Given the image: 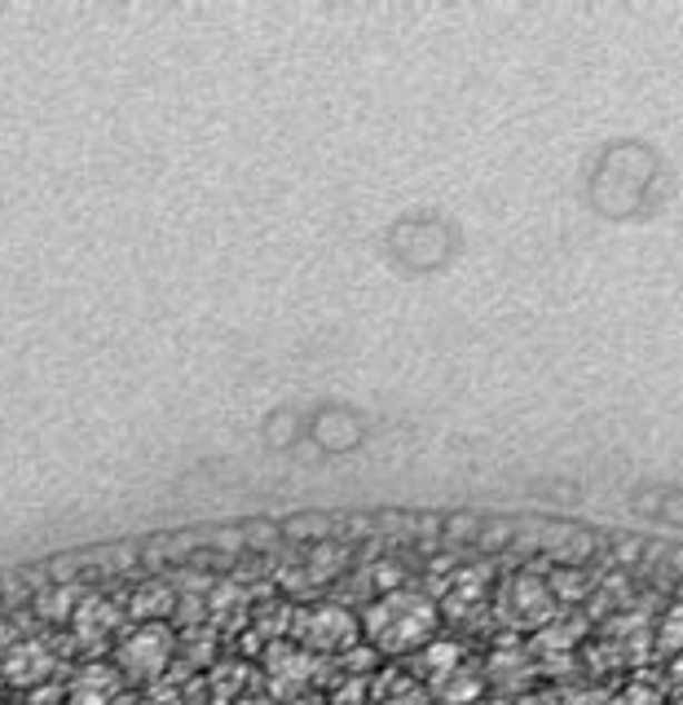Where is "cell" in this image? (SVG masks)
Masks as SVG:
<instances>
[{"label": "cell", "mask_w": 683, "mask_h": 705, "mask_svg": "<svg viewBox=\"0 0 683 705\" xmlns=\"http://www.w3.org/2000/svg\"><path fill=\"white\" fill-rule=\"evenodd\" d=\"M362 630L370 635V644H375L379 653H410V648L433 644L437 608H433V599L419 595V590H388V595H379V599L366 608Z\"/></svg>", "instance_id": "cell-1"}, {"label": "cell", "mask_w": 683, "mask_h": 705, "mask_svg": "<svg viewBox=\"0 0 683 705\" xmlns=\"http://www.w3.org/2000/svg\"><path fill=\"white\" fill-rule=\"evenodd\" d=\"M172 648H177V639H172V630H168L164 622H141V626L115 648V662L123 666V675L150 679V675H159V671L172 662Z\"/></svg>", "instance_id": "cell-2"}, {"label": "cell", "mask_w": 683, "mask_h": 705, "mask_svg": "<svg viewBox=\"0 0 683 705\" xmlns=\"http://www.w3.org/2000/svg\"><path fill=\"white\" fill-rule=\"evenodd\" d=\"M291 635L305 644V648H318V653H340L348 644H357V617H348L336 604H323V608H305L291 626Z\"/></svg>", "instance_id": "cell-3"}, {"label": "cell", "mask_w": 683, "mask_h": 705, "mask_svg": "<svg viewBox=\"0 0 683 705\" xmlns=\"http://www.w3.org/2000/svg\"><path fill=\"white\" fill-rule=\"evenodd\" d=\"M49 671H53V657L40 639H18L4 653V684H13V688H36Z\"/></svg>", "instance_id": "cell-4"}, {"label": "cell", "mask_w": 683, "mask_h": 705, "mask_svg": "<svg viewBox=\"0 0 683 705\" xmlns=\"http://www.w3.org/2000/svg\"><path fill=\"white\" fill-rule=\"evenodd\" d=\"M503 599H507V608L516 613V622H525V626L547 622L552 608H556V595L547 590V583H538V578H516L512 587L503 590Z\"/></svg>", "instance_id": "cell-5"}, {"label": "cell", "mask_w": 683, "mask_h": 705, "mask_svg": "<svg viewBox=\"0 0 683 705\" xmlns=\"http://www.w3.org/2000/svg\"><path fill=\"white\" fill-rule=\"evenodd\" d=\"M71 622H76V630H80L85 644H98V639H107L115 626H119V604H111L107 595H85L76 604Z\"/></svg>", "instance_id": "cell-6"}, {"label": "cell", "mask_w": 683, "mask_h": 705, "mask_svg": "<svg viewBox=\"0 0 683 705\" xmlns=\"http://www.w3.org/2000/svg\"><path fill=\"white\" fill-rule=\"evenodd\" d=\"M115 688H119V671H111V666H89V671L76 679V688H71V705H111Z\"/></svg>", "instance_id": "cell-7"}, {"label": "cell", "mask_w": 683, "mask_h": 705, "mask_svg": "<svg viewBox=\"0 0 683 705\" xmlns=\"http://www.w3.org/2000/svg\"><path fill=\"white\" fill-rule=\"evenodd\" d=\"M458 666H463V653H458V644H451V639H433L419 653V675H428V684H442L446 675H455Z\"/></svg>", "instance_id": "cell-8"}, {"label": "cell", "mask_w": 683, "mask_h": 705, "mask_svg": "<svg viewBox=\"0 0 683 705\" xmlns=\"http://www.w3.org/2000/svg\"><path fill=\"white\" fill-rule=\"evenodd\" d=\"M172 608H177V595L164 587V583H146V587L132 590V599H128V613H132V617H141V622L168 617Z\"/></svg>", "instance_id": "cell-9"}, {"label": "cell", "mask_w": 683, "mask_h": 705, "mask_svg": "<svg viewBox=\"0 0 683 705\" xmlns=\"http://www.w3.org/2000/svg\"><path fill=\"white\" fill-rule=\"evenodd\" d=\"M265 666H269V675L274 679H287V684H305L309 679V657L296 648V644H274L269 648V657H265Z\"/></svg>", "instance_id": "cell-10"}, {"label": "cell", "mask_w": 683, "mask_h": 705, "mask_svg": "<svg viewBox=\"0 0 683 705\" xmlns=\"http://www.w3.org/2000/svg\"><path fill=\"white\" fill-rule=\"evenodd\" d=\"M433 693H437L442 705H472L481 697V675H472L467 666H458L455 675H446L442 684H433Z\"/></svg>", "instance_id": "cell-11"}, {"label": "cell", "mask_w": 683, "mask_h": 705, "mask_svg": "<svg viewBox=\"0 0 683 705\" xmlns=\"http://www.w3.org/2000/svg\"><path fill=\"white\" fill-rule=\"evenodd\" d=\"M71 595H76V587L44 590V595H40V613H44V617H71V613H76V599H71Z\"/></svg>", "instance_id": "cell-12"}, {"label": "cell", "mask_w": 683, "mask_h": 705, "mask_svg": "<svg viewBox=\"0 0 683 705\" xmlns=\"http://www.w3.org/2000/svg\"><path fill=\"white\" fill-rule=\"evenodd\" d=\"M662 648H666V653H683V604L671 608L666 622H662Z\"/></svg>", "instance_id": "cell-13"}, {"label": "cell", "mask_w": 683, "mask_h": 705, "mask_svg": "<svg viewBox=\"0 0 683 705\" xmlns=\"http://www.w3.org/2000/svg\"><path fill=\"white\" fill-rule=\"evenodd\" d=\"M613 705H662V702H657V693H653L649 684H631Z\"/></svg>", "instance_id": "cell-14"}]
</instances>
